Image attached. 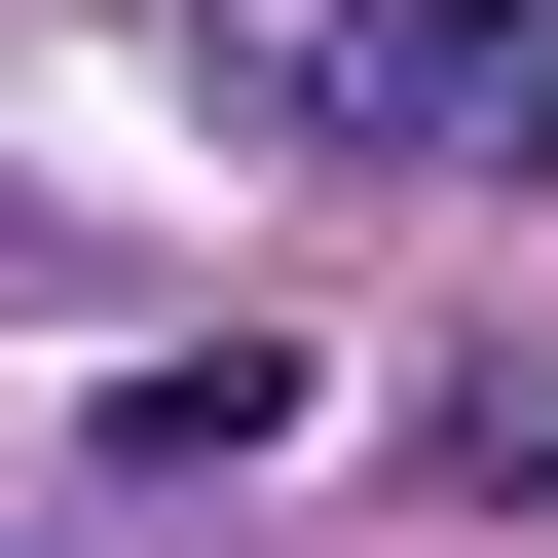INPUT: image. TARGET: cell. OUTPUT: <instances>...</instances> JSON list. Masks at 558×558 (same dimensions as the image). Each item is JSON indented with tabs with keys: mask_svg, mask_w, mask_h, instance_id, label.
<instances>
[{
	"mask_svg": "<svg viewBox=\"0 0 558 558\" xmlns=\"http://www.w3.org/2000/svg\"><path fill=\"white\" fill-rule=\"evenodd\" d=\"M299 149H558V0H299Z\"/></svg>",
	"mask_w": 558,
	"mask_h": 558,
	"instance_id": "6da1fadb",
	"label": "cell"
}]
</instances>
